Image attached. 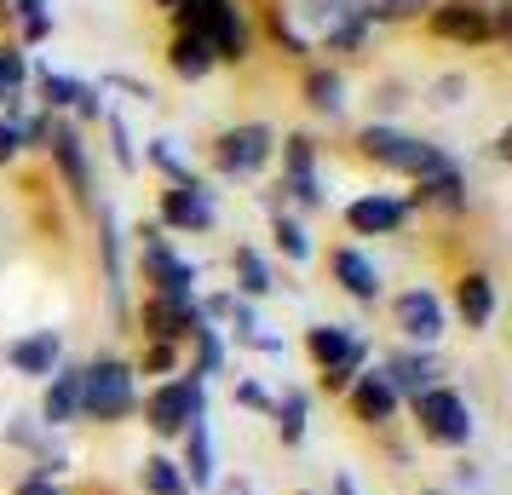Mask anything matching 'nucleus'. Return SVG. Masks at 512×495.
Returning a JSON list of instances; mask_svg holds the SVG:
<instances>
[{
    "instance_id": "nucleus-20",
    "label": "nucleus",
    "mask_w": 512,
    "mask_h": 495,
    "mask_svg": "<svg viewBox=\"0 0 512 495\" xmlns=\"http://www.w3.org/2000/svg\"><path fill=\"white\" fill-rule=\"evenodd\" d=\"M167 70L179 75V81H202L213 70V47L202 35H185V29H173V47H167Z\"/></svg>"
},
{
    "instance_id": "nucleus-5",
    "label": "nucleus",
    "mask_w": 512,
    "mask_h": 495,
    "mask_svg": "<svg viewBox=\"0 0 512 495\" xmlns=\"http://www.w3.org/2000/svg\"><path fill=\"white\" fill-rule=\"evenodd\" d=\"M426 29L438 41H461V47H489L495 41V18H489L484 0H432Z\"/></svg>"
},
{
    "instance_id": "nucleus-4",
    "label": "nucleus",
    "mask_w": 512,
    "mask_h": 495,
    "mask_svg": "<svg viewBox=\"0 0 512 495\" xmlns=\"http://www.w3.org/2000/svg\"><path fill=\"white\" fill-rule=\"evenodd\" d=\"M271 150H277V133L265 121H242V127H225L213 139V162H219L225 179H254L259 167L271 162Z\"/></svg>"
},
{
    "instance_id": "nucleus-33",
    "label": "nucleus",
    "mask_w": 512,
    "mask_h": 495,
    "mask_svg": "<svg viewBox=\"0 0 512 495\" xmlns=\"http://www.w3.org/2000/svg\"><path fill=\"white\" fill-rule=\"evenodd\" d=\"M277 432H282V444H300L305 438V392H288L277 403Z\"/></svg>"
},
{
    "instance_id": "nucleus-26",
    "label": "nucleus",
    "mask_w": 512,
    "mask_h": 495,
    "mask_svg": "<svg viewBox=\"0 0 512 495\" xmlns=\"http://www.w3.org/2000/svg\"><path fill=\"white\" fill-rule=\"evenodd\" d=\"M265 29H271V41H277L288 58H311V35H305L294 18H288V6H271V18H265Z\"/></svg>"
},
{
    "instance_id": "nucleus-22",
    "label": "nucleus",
    "mask_w": 512,
    "mask_h": 495,
    "mask_svg": "<svg viewBox=\"0 0 512 495\" xmlns=\"http://www.w3.org/2000/svg\"><path fill=\"white\" fill-rule=\"evenodd\" d=\"M305 104L317 110V116H340L346 110V75L340 70H305Z\"/></svg>"
},
{
    "instance_id": "nucleus-15",
    "label": "nucleus",
    "mask_w": 512,
    "mask_h": 495,
    "mask_svg": "<svg viewBox=\"0 0 512 495\" xmlns=\"http://www.w3.org/2000/svg\"><path fill=\"white\" fill-rule=\"evenodd\" d=\"M346 225L357 236H392V231H403V225H409V202L369 190V196H357V202L346 208Z\"/></svg>"
},
{
    "instance_id": "nucleus-18",
    "label": "nucleus",
    "mask_w": 512,
    "mask_h": 495,
    "mask_svg": "<svg viewBox=\"0 0 512 495\" xmlns=\"http://www.w3.org/2000/svg\"><path fill=\"white\" fill-rule=\"evenodd\" d=\"M334 277L346 288L351 300H380V265L357 248H334Z\"/></svg>"
},
{
    "instance_id": "nucleus-21",
    "label": "nucleus",
    "mask_w": 512,
    "mask_h": 495,
    "mask_svg": "<svg viewBox=\"0 0 512 495\" xmlns=\"http://www.w3.org/2000/svg\"><path fill=\"white\" fill-rule=\"evenodd\" d=\"M351 409H357V421H392V409H397V392H392V380L386 375H363L357 380V392H351Z\"/></svg>"
},
{
    "instance_id": "nucleus-29",
    "label": "nucleus",
    "mask_w": 512,
    "mask_h": 495,
    "mask_svg": "<svg viewBox=\"0 0 512 495\" xmlns=\"http://www.w3.org/2000/svg\"><path fill=\"white\" fill-rule=\"evenodd\" d=\"M271 236H277V248L288 254L294 265L311 260V231H305L300 219H288V213H277V225H271Z\"/></svg>"
},
{
    "instance_id": "nucleus-24",
    "label": "nucleus",
    "mask_w": 512,
    "mask_h": 495,
    "mask_svg": "<svg viewBox=\"0 0 512 495\" xmlns=\"http://www.w3.org/2000/svg\"><path fill=\"white\" fill-rule=\"evenodd\" d=\"M386 380H392V392H415L420 398L426 386H438V363H432L426 352H409V357H397L392 363V375Z\"/></svg>"
},
{
    "instance_id": "nucleus-31",
    "label": "nucleus",
    "mask_w": 512,
    "mask_h": 495,
    "mask_svg": "<svg viewBox=\"0 0 512 495\" xmlns=\"http://www.w3.org/2000/svg\"><path fill=\"white\" fill-rule=\"evenodd\" d=\"M144 490H150V495H190V484L179 478V467H173V461L150 455V461H144Z\"/></svg>"
},
{
    "instance_id": "nucleus-2",
    "label": "nucleus",
    "mask_w": 512,
    "mask_h": 495,
    "mask_svg": "<svg viewBox=\"0 0 512 495\" xmlns=\"http://www.w3.org/2000/svg\"><path fill=\"white\" fill-rule=\"evenodd\" d=\"M357 150L369 156V162L392 167V173H409V179H432V173H449V156H443L432 139H415V133H397V127H386V121H369L363 133H357Z\"/></svg>"
},
{
    "instance_id": "nucleus-17",
    "label": "nucleus",
    "mask_w": 512,
    "mask_h": 495,
    "mask_svg": "<svg viewBox=\"0 0 512 495\" xmlns=\"http://www.w3.org/2000/svg\"><path fill=\"white\" fill-rule=\"evenodd\" d=\"M93 93V81H75L64 70H35V98L47 116H64V110H81V98Z\"/></svg>"
},
{
    "instance_id": "nucleus-35",
    "label": "nucleus",
    "mask_w": 512,
    "mask_h": 495,
    "mask_svg": "<svg viewBox=\"0 0 512 495\" xmlns=\"http://www.w3.org/2000/svg\"><path fill=\"white\" fill-rule=\"evenodd\" d=\"M363 41H369V18H351V24H340L334 35H323L328 52H363Z\"/></svg>"
},
{
    "instance_id": "nucleus-16",
    "label": "nucleus",
    "mask_w": 512,
    "mask_h": 495,
    "mask_svg": "<svg viewBox=\"0 0 512 495\" xmlns=\"http://www.w3.org/2000/svg\"><path fill=\"white\" fill-rule=\"evenodd\" d=\"M52 386H47V403H41V421L47 426H70L75 415H81V369H52Z\"/></svg>"
},
{
    "instance_id": "nucleus-11",
    "label": "nucleus",
    "mask_w": 512,
    "mask_h": 495,
    "mask_svg": "<svg viewBox=\"0 0 512 495\" xmlns=\"http://www.w3.org/2000/svg\"><path fill=\"white\" fill-rule=\"evenodd\" d=\"M282 190L305 202V208H323V185H317V144L294 133V139H282Z\"/></svg>"
},
{
    "instance_id": "nucleus-47",
    "label": "nucleus",
    "mask_w": 512,
    "mask_h": 495,
    "mask_svg": "<svg viewBox=\"0 0 512 495\" xmlns=\"http://www.w3.org/2000/svg\"><path fill=\"white\" fill-rule=\"evenodd\" d=\"M156 6H162V12H179V0H156Z\"/></svg>"
},
{
    "instance_id": "nucleus-23",
    "label": "nucleus",
    "mask_w": 512,
    "mask_h": 495,
    "mask_svg": "<svg viewBox=\"0 0 512 495\" xmlns=\"http://www.w3.org/2000/svg\"><path fill=\"white\" fill-rule=\"evenodd\" d=\"M6 18L18 24L24 47H41L52 35V0H6Z\"/></svg>"
},
{
    "instance_id": "nucleus-46",
    "label": "nucleus",
    "mask_w": 512,
    "mask_h": 495,
    "mask_svg": "<svg viewBox=\"0 0 512 495\" xmlns=\"http://www.w3.org/2000/svg\"><path fill=\"white\" fill-rule=\"evenodd\" d=\"M334 495H357L351 490V478H334Z\"/></svg>"
},
{
    "instance_id": "nucleus-41",
    "label": "nucleus",
    "mask_w": 512,
    "mask_h": 495,
    "mask_svg": "<svg viewBox=\"0 0 512 495\" xmlns=\"http://www.w3.org/2000/svg\"><path fill=\"white\" fill-rule=\"evenodd\" d=\"M104 87H121V93H133V98H144V104H150V87H144V81H133V75H110V81H104Z\"/></svg>"
},
{
    "instance_id": "nucleus-40",
    "label": "nucleus",
    "mask_w": 512,
    "mask_h": 495,
    "mask_svg": "<svg viewBox=\"0 0 512 495\" xmlns=\"http://www.w3.org/2000/svg\"><path fill=\"white\" fill-rule=\"evenodd\" d=\"M144 369H150V375H167V369H173V346H167V340H156V346L144 352Z\"/></svg>"
},
{
    "instance_id": "nucleus-44",
    "label": "nucleus",
    "mask_w": 512,
    "mask_h": 495,
    "mask_svg": "<svg viewBox=\"0 0 512 495\" xmlns=\"http://www.w3.org/2000/svg\"><path fill=\"white\" fill-rule=\"evenodd\" d=\"M219 495H254V484H248V478H225V484H219Z\"/></svg>"
},
{
    "instance_id": "nucleus-9",
    "label": "nucleus",
    "mask_w": 512,
    "mask_h": 495,
    "mask_svg": "<svg viewBox=\"0 0 512 495\" xmlns=\"http://www.w3.org/2000/svg\"><path fill=\"white\" fill-rule=\"evenodd\" d=\"M150 432H162V438H173V432H185L196 415H202V380H167L162 392H150Z\"/></svg>"
},
{
    "instance_id": "nucleus-19",
    "label": "nucleus",
    "mask_w": 512,
    "mask_h": 495,
    "mask_svg": "<svg viewBox=\"0 0 512 495\" xmlns=\"http://www.w3.org/2000/svg\"><path fill=\"white\" fill-rule=\"evenodd\" d=\"M455 306H461L466 329H489V317H495V283H489L484 271H466L461 288H455Z\"/></svg>"
},
{
    "instance_id": "nucleus-6",
    "label": "nucleus",
    "mask_w": 512,
    "mask_h": 495,
    "mask_svg": "<svg viewBox=\"0 0 512 495\" xmlns=\"http://www.w3.org/2000/svg\"><path fill=\"white\" fill-rule=\"evenodd\" d=\"M305 346H311V357L323 363L328 386H351V375H357L363 357H369V346H363L357 334H346L340 323H317V329L305 334Z\"/></svg>"
},
{
    "instance_id": "nucleus-27",
    "label": "nucleus",
    "mask_w": 512,
    "mask_h": 495,
    "mask_svg": "<svg viewBox=\"0 0 512 495\" xmlns=\"http://www.w3.org/2000/svg\"><path fill=\"white\" fill-rule=\"evenodd\" d=\"M420 202H438V208H466V179H461V167L420 179Z\"/></svg>"
},
{
    "instance_id": "nucleus-42",
    "label": "nucleus",
    "mask_w": 512,
    "mask_h": 495,
    "mask_svg": "<svg viewBox=\"0 0 512 495\" xmlns=\"http://www.w3.org/2000/svg\"><path fill=\"white\" fill-rule=\"evenodd\" d=\"M18 495H58V484H52V478H24Z\"/></svg>"
},
{
    "instance_id": "nucleus-34",
    "label": "nucleus",
    "mask_w": 512,
    "mask_h": 495,
    "mask_svg": "<svg viewBox=\"0 0 512 495\" xmlns=\"http://www.w3.org/2000/svg\"><path fill=\"white\" fill-rule=\"evenodd\" d=\"M144 156H150V162L162 167V173L173 179V185H196V179H190V167L179 162V150H173V139H150V150H144Z\"/></svg>"
},
{
    "instance_id": "nucleus-7",
    "label": "nucleus",
    "mask_w": 512,
    "mask_h": 495,
    "mask_svg": "<svg viewBox=\"0 0 512 495\" xmlns=\"http://www.w3.org/2000/svg\"><path fill=\"white\" fill-rule=\"evenodd\" d=\"M139 260H144V277L156 283L162 300H196V277H202V271H196L190 260H179V254L167 248L162 231H144V254Z\"/></svg>"
},
{
    "instance_id": "nucleus-13",
    "label": "nucleus",
    "mask_w": 512,
    "mask_h": 495,
    "mask_svg": "<svg viewBox=\"0 0 512 495\" xmlns=\"http://www.w3.org/2000/svg\"><path fill=\"white\" fill-rule=\"evenodd\" d=\"M6 363H12L18 375H29V380H47L52 369L64 363V334H58V329L24 334V340H12V346H6Z\"/></svg>"
},
{
    "instance_id": "nucleus-30",
    "label": "nucleus",
    "mask_w": 512,
    "mask_h": 495,
    "mask_svg": "<svg viewBox=\"0 0 512 495\" xmlns=\"http://www.w3.org/2000/svg\"><path fill=\"white\" fill-rule=\"evenodd\" d=\"M190 340H196V380H202V375H219V363H225V346H219V334H213L208 317L190 329Z\"/></svg>"
},
{
    "instance_id": "nucleus-3",
    "label": "nucleus",
    "mask_w": 512,
    "mask_h": 495,
    "mask_svg": "<svg viewBox=\"0 0 512 495\" xmlns=\"http://www.w3.org/2000/svg\"><path fill=\"white\" fill-rule=\"evenodd\" d=\"M133 409V369L121 357H98L81 369V415L93 421H121Z\"/></svg>"
},
{
    "instance_id": "nucleus-45",
    "label": "nucleus",
    "mask_w": 512,
    "mask_h": 495,
    "mask_svg": "<svg viewBox=\"0 0 512 495\" xmlns=\"http://www.w3.org/2000/svg\"><path fill=\"white\" fill-rule=\"evenodd\" d=\"M18 93V87H12V81H6V70H0V104H6V98Z\"/></svg>"
},
{
    "instance_id": "nucleus-28",
    "label": "nucleus",
    "mask_w": 512,
    "mask_h": 495,
    "mask_svg": "<svg viewBox=\"0 0 512 495\" xmlns=\"http://www.w3.org/2000/svg\"><path fill=\"white\" fill-rule=\"evenodd\" d=\"M190 432V484H213V444H208V415H196V421L185 426Z\"/></svg>"
},
{
    "instance_id": "nucleus-38",
    "label": "nucleus",
    "mask_w": 512,
    "mask_h": 495,
    "mask_svg": "<svg viewBox=\"0 0 512 495\" xmlns=\"http://www.w3.org/2000/svg\"><path fill=\"white\" fill-rule=\"evenodd\" d=\"M0 70H6V81H12V87H24V81H29V58H24V47H0Z\"/></svg>"
},
{
    "instance_id": "nucleus-25",
    "label": "nucleus",
    "mask_w": 512,
    "mask_h": 495,
    "mask_svg": "<svg viewBox=\"0 0 512 495\" xmlns=\"http://www.w3.org/2000/svg\"><path fill=\"white\" fill-rule=\"evenodd\" d=\"M231 265H236V283H242V294H248V300H265V294H271V265L259 260V248H236L231 254Z\"/></svg>"
},
{
    "instance_id": "nucleus-43",
    "label": "nucleus",
    "mask_w": 512,
    "mask_h": 495,
    "mask_svg": "<svg viewBox=\"0 0 512 495\" xmlns=\"http://www.w3.org/2000/svg\"><path fill=\"white\" fill-rule=\"evenodd\" d=\"M236 403H248V409H265V392H259L254 380H248V386H236Z\"/></svg>"
},
{
    "instance_id": "nucleus-36",
    "label": "nucleus",
    "mask_w": 512,
    "mask_h": 495,
    "mask_svg": "<svg viewBox=\"0 0 512 495\" xmlns=\"http://www.w3.org/2000/svg\"><path fill=\"white\" fill-rule=\"evenodd\" d=\"M104 127H110V150H116V162L133 173V167H139V150H133V133H127V121L104 110Z\"/></svg>"
},
{
    "instance_id": "nucleus-1",
    "label": "nucleus",
    "mask_w": 512,
    "mask_h": 495,
    "mask_svg": "<svg viewBox=\"0 0 512 495\" xmlns=\"http://www.w3.org/2000/svg\"><path fill=\"white\" fill-rule=\"evenodd\" d=\"M173 29L202 35L213 47V64H248V52H254V24L236 0H179Z\"/></svg>"
},
{
    "instance_id": "nucleus-12",
    "label": "nucleus",
    "mask_w": 512,
    "mask_h": 495,
    "mask_svg": "<svg viewBox=\"0 0 512 495\" xmlns=\"http://www.w3.org/2000/svg\"><path fill=\"white\" fill-rule=\"evenodd\" d=\"M162 225L202 236L219 225V208H213V196L202 185H173V190H162Z\"/></svg>"
},
{
    "instance_id": "nucleus-39",
    "label": "nucleus",
    "mask_w": 512,
    "mask_h": 495,
    "mask_svg": "<svg viewBox=\"0 0 512 495\" xmlns=\"http://www.w3.org/2000/svg\"><path fill=\"white\" fill-rule=\"evenodd\" d=\"M24 156V133H18V121H0V162H18Z\"/></svg>"
},
{
    "instance_id": "nucleus-10",
    "label": "nucleus",
    "mask_w": 512,
    "mask_h": 495,
    "mask_svg": "<svg viewBox=\"0 0 512 495\" xmlns=\"http://www.w3.org/2000/svg\"><path fill=\"white\" fill-rule=\"evenodd\" d=\"M47 150L52 162H58V173H64V185L93 208V173H87V144H81V127L64 116H52V133H47Z\"/></svg>"
},
{
    "instance_id": "nucleus-48",
    "label": "nucleus",
    "mask_w": 512,
    "mask_h": 495,
    "mask_svg": "<svg viewBox=\"0 0 512 495\" xmlns=\"http://www.w3.org/2000/svg\"><path fill=\"white\" fill-rule=\"evenodd\" d=\"M277 6H282V0H277Z\"/></svg>"
},
{
    "instance_id": "nucleus-37",
    "label": "nucleus",
    "mask_w": 512,
    "mask_h": 495,
    "mask_svg": "<svg viewBox=\"0 0 512 495\" xmlns=\"http://www.w3.org/2000/svg\"><path fill=\"white\" fill-rule=\"evenodd\" d=\"M466 93V75H443V81H432V93H426V104H438V110H455Z\"/></svg>"
},
{
    "instance_id": "nucleus-8",
    "label": "nucleus",
    "mask_w": 512,
    "mask_h": 495,
    "mask_svg": "<svg viewBox=\"0 0 512 495\" xmlns=\"http://www.w3.org/2000/svg\"><path fill=\"white\" fill-rule=\"evenodd\" d=\"M420 409V426H426V438H438V444H466L472 438V409H466L461 392H449V386H426L415 398Z\"/></svg>"
},
{
    "instance_id": "nucleus-14",
    "label": "nucleus",
    "mask_w": 512,
    "mask_h": 495,
    "mask_svg": "<svg viewBox=\"0 0 512 495\" xmlns=\"http://www.w3.org/2000/svg\"><path fill=\"white\" fill-rule=\"evenodd\" d=\"M392 317H397V329L409 334V340H420V346H432V340L443 334V300L432 294V288H409V294H397Z\"/></svg>"
},
{
    "instance_id": "nucleus-32",
    "label": "nucleus",
    "mask_w": 512,
    "mask_h": 495,
    "mask_svg": "<svg viewBox=\"0 0 512 495\" xmlns=\"http://www.w3.org/2000/svg\"><path fill=\"white\" fill-rule=\"evenodd\" d=\"M432 0H374L369 6V24H409V18H426Z\"/></svg>"
}]
</instances>
